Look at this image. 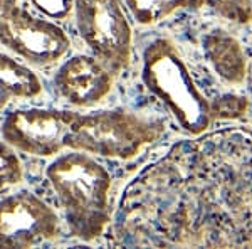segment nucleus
<instances>
[{
	"mask_svg": "<svg viewBox=\"0 0 252 249\" xmlns=\"http://www.w3.org/2000/svg\"><path fill=\"white\" fill-rule=\"evenodd\" d=\"M163 123L128 111L93 115L63 109H19L3 120L2 137L14 148L52 157L69 148L108 158H131L160 138Z\"/></svg>",
	"mask_w": 252,
	"mask_h": 249,
	"instance_id": "f257e3e1",
	"label": "nucleus"
},
{
	"mask_svg": "<svg viewBox=\"0 0 252 249\" xmlns=\"http://www.w3.org/2000/svg\"><path fill=\"white\" fill-rule=\"evenodd\" d=\"M46 175L76 238L94 241L111 219V175L86 153H64L47 167Z\"/></svg>",
	"mask_w": 252,
	"mask_h": 249,
	"instance_id": "f03ea898",
	"label": "nucleus"
},
{
	"mask_svg": "<svg viewBox=\"0 0 252 249\" xmlns=\"http://www.w3.org/2000/svg\"><path fill=\"white\" fill-rule=\"evenodd\" d=\"M141 79L152 95L163 101L185 133L200 135L210 126L212 111L209 101L168 39H157L146 46Z\"/></svg>",
	"mask_w": 252,
	"mask_h": 249,
	"instance_id": "7ed1b4c3",
	"label": "nucleus"
},
{
	"mask_svg": "<svg viewBox=\"0 0 252 249\" xmlns=\"http://www.w3.org/2000/svg\"><path fill=\"white\" fill-rule=\"evenodd\" d=\"M76 26L96 59L111 72L131 61V26L118 0H74Z\"/></svg>",
	"mask_w": 252,
	"mask_h": 249,
	"instance_id": "20e7f679",
	"label": "nucleus"
},
{
	"mask_svg": "<svg viewBox=\"0 0 252 249\" xmlns=\"http://www.w3.org/2000/svg\"><path fill=\"white\" fill-rule=\"evenodd\" d=\"M0 44L37 66L56 63L71 47L58 24L20 9L17 0H0Z\"/></svg>",
	"mask_w": 252,
	"mask_h": 249,
	"instance_id": "39448f33",
	"label": "nucleus"
},
{
	"mask_svg": "<svg viewBox=\"0 0 252 249\" xmlns=\"http://www.w3.org/2000/svg\"><path fill=\"white\" fill-rule=\"evenodd\" d=\"M58 232V214L37 195L17 192L0 201V248H31L56 238Z\"/></svg>",
	"mask_w": 252,
	"mask_h": 249,
	"instance_id": "423d86ee",
	"label": "nucleus"
},
{
	"mask_svg": "<svg viewBox=\"0 0 252 249\" xmlns=\"http://www.w3.org/2000/svg\"><path fill=\"white\" fill-rule=\"evenodd\" d=\"M58 93L74 106H94L113 88L111 71L94 56L69 58L54 76Z\"/></svg>",
	"mask_w": 252,
	"mask_h": 249,
	"instance_id": "0eeeda50",
	"label": "nucleus"
},
{
	"mask_svg": "<svg viewBox=\"0 0 252 249\" xmlns=\"http://www.w3.org/2000/svg\"><path fill=\"white\" fill-rule=\"evenodd\" d=\"M42 93V84L35 72L0 52V111L19 98H35Z\"/></svg>",
	"mask_w": 252,
	"mask_h": 249,
	"instance_id": "6e6552de",
	"label": "nucleus"
},
{
	"mask_svg": "<svg viewBox=\"0 0 252 249\" xmlns=\"http://www.w3.org/2000/svg\"><path fill=\"white\" fill-rule=\"evenodd\" d=\"M204 49L215 71L223 79H241L244 71V59L241 54V47L232 37L223 34L222 31H215L205 37Z\"/></svg>",
	"mask_w": 252,
	"mask_h": 249,
	"instance_id": "1a4fd4ad",
	"label": "nucleus"
},
{
	"mask_svg": "<svg viewBox=\"0 0 252 249\" xmlns=\"http://www.w3.org/2000/svg\"><path fill=\"white\" fill-rule=\"evenodd\" d=\"M205 0H125L126 9L141 26H152L177 10L200 9Z\"/></svg>",
	"mask_w": 252,
	"mask_h": 249,
	"instance_id": "9d476101",
	"label": "nucleus"
},
{
	"mask_svg": "<svg viewBox=\"0 0 252 249\" xmlns=\"http://www.w3.org/2000/svg\"><path fill=\"white\" fill-rule=\"evenodd\" d=\"M22 178V165L14 146L0 140V190L14 185Z\"/></svg>",
	"mask_w": 252,
	"mask_h": 249,
	"instance_id": "9b49d317",
	"label": "nucleus"
},
{
	"mask_svg": "<svg viewBox=\"0 0 252 249\" xmlns=\"http://www.w3.org/2000/svg\"><path fill=\"white\" fill-rule=\"evenodd\" d=\"M40 14L49 19L64 20L74 9V0H31Z\"/></svg>",
	"mask_w": 252,
	"mask_h": 249,
	"instance_id": "f8f14e48",
	"label": "nucleus"
}]
</instances>
